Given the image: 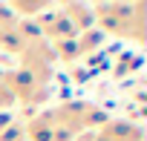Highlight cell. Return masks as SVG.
Wrapping results in <instances>:
<instances>
[{
	"mask_svg": "<svg viewBox=\"0 0 147 141\" xmlns=\"http://www.w3.org/2000/svg\"><path fill=\"white\" fill-rule=\"evenodd\" d=\"M144 6L141 3H133V6H124V3H104V6H95V20L101 23L104 32L110 35H121V38H133V40H144Z\"/></svg>",
	"mask_w": 147,
	"mask_h": 141,
	"instance_id": "6da1fadb",
	"label": "cell"
},
{
	"mask_svg": "<svg viewBox=\"0 0 147 141\" xmlns=\"http://www.w3.org/2000/svg\"><path fill=\"white\" fill-rule=\"evenodd\" d=\"M38 26H40L43 38H49V40H55V43L78 38V35H75V29L69 26V20L63 17V12H61V9H58V12H55V9H49L46 15H40V17H38Z\"/></svg>",
	"mask_w": 147,
	"mask_h": 141,
	"instance_id": "7a4b0ae2",
	"label": "cell"
},
{
	"mask_svg": "<svg viewBox=\"0 0 147 141\" xmlns=\"http://www.w3.org/2000/svg\"><path fill=\"white\" fill-rule=\"evenodd\" d=\"M43 9H49V6L46 3H12L9 12H32L35 15V12H43Z\"/></svg>",
	"mask_w": 147,
	"mask_h": 141,
	"instance_id": "3957f363",
	"label": "cell"
}]
</instances>
